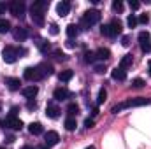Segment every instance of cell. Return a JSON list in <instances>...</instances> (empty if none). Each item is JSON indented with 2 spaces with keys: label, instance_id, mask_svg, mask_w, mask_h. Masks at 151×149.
<instances>
[{
  "label": "cell",
  "instance_id": "6da1fadb",
  "mask_svg": "<svg viewBox=\"0 0 151 149\" xmlns=\"http://www.w3.org/2000/svg\"><path fill=\"white\" fill-rule=\"evenodd\" d=\"M151 104V98H146V97H137V98H130L127 102H121V104H116L111 112L113 114H118L119 111L123 109H128V107H142V105H150Z\"/></svg>",
  "mask_w": 151,
  "mask_h": 149
},
{
  "label": "cell",
  "instance_id": "7a4b0ae2",
  "mask_svg": "<svg viewBox=\"0 0 151 149\" xmlns=\"http://www.w3.org/2000/svg\"><path fill=\"white\" fill-rule=\"evenodd\" d=\"M100 12L97 11V9H90V11H86L84 14H83V21H81V25L84 27V28H90L91 25H95V23H99L100 21Z\"/></svg>",
  "mask_w": 151,
  "mask_h": 149
},
{
  "label": "cell",
  "instance_id": "3957f363",
  "mask_svg": "<svg viewBox=\"0 0 151 149\" xmlns=\"http://www.w3.org/2000/svg\"><path fill=\"white\" fill-rule=\"evenodd\" d=\"M25 9H27V5H25V2H21V0H14V2L9 4V11H11V14L16 16V18H23V16H25Z\"/></svg>",
  "mask_w": 151,
  "mask_h": 149
},
{
  "label": "cell",
  "instance_id": "277c9868",
  "mask_svg": "<svg viewBox=\"0 0 151 149\" xmlns=\"http://www.w3.org/2000/svg\"><path fill=\"white\" fill-rule=\"evenodd\" d=\"M2 58L5 63H14L18 60V47H12V46H5L4 51H2Z\"/></svg>",
  "mask_w": 151,
  "mask_h": 149
},
{
  "label": "cell",
  "instance_id": "5b68a950",
  "mask_svg": "<svg viewBox=\"0 0 151 149\" xmlns=\"http://www.w3.org/2000/svg\"><path fill=\"white\" fill-rule=\"evenodd\" d=\"M139 44H141V49L144 53H150L151 51V35L148 32H141L139 34Z\"/></svg>",
  "mask_w": 151,
  "mask_h": 149
},
{
  "label": "cell",
  "instance_id": "8992f818",
  "mask_svg": "<svg viewBox=\"0 0 151 149\" xmlns=\"http://www.w3.org/2000/svg\"><path fill=\"white\" fill-rule=\"evenodd\" d=\"M23 75H25V79H27V81H39V79L42 77L37 67H27V69H25V72H23Z\"/></svg>",
  "mask_w": 151,
  "mask_h": 149
},
{
  "label": "cell",
  "instance_id": "52a82bcc",
  "mask_svg": "<svg viewBox=\"0 0 151 149\" xmlns=\"http://www.w3.org/2000/svg\"><path fill=\"white\" fill-rule=\"evenodd\" d=\"M0 123L9 126V128H12V130H21L23 128V121L19 117H7L5 121H0Z\"/></svg>",
  "mask_w": 151,
  "mask_h": 149
},
{
  "label": "cell",
  "instance_id": "ba28073f",
  "mask_svg": "<svg viewBox=\"0 0 151 149\" xmlns=\"http://www.w3.org/2000/svg\"><path fill=\"white\" fill-rule=\"evenodd\" d=\"M58 140H60V135H58L56 132H53V130H49V132L44 135V142H46V146H47V148L56 146V144H58Z\"/></svg>",
  "mask_w": 151,
  "mask_h": 149
},
{
  "label": "cell",
  "instance_id": "9c48e42d",
  "mask_svg": "<svg viewBox=\"0 0 151 149\" xmlns=\"http://www.w3.org/2000/svg\"><path fill=\"white\" fill-rule=\"evenodd\" d=\"M109 30H111V37L119 35V34H121V30H123V25H121V21H119V19H113V21L109 23Z\"/></svg>",
  "mask_w": 151,
  "mask_h": 149
},
{
  "label": "cell",
  "instance_id": "30bf717a",
  "mask_svg": "<svg viewBox=\"0 0 151 149\" xmlns=\"http://www.w3.org/2000/svg\"><path fill=\"white\" fill-rule=\"evenodd\" d=\"M53 97H55V100L62 102V100H67V98L70 97V93H69V90H67V88H56V90H55V93H53Z\"/></svg>",
  "mask_w": 151,
  "mask_h": 149
},
{
  "label": "cell",
  "instance_id": "8fae6325",
  "mask_svg": "<svg viewBox=\"0 0 151 149\" xmlns=\"http://www.w3.org/2000/svg\"><path fill=\"white\" fill-rule=\"evenodd\" d=\"M5 84H7V88L11 91H18L19 86H21V81L18 77H5Z\"/></svg>",
  "mask_w": 151,
  "mask_h": 149
},
{
  "label": "cell",
  "instance_id": "7c38bea8",
  "mask_svg": "<svg viewBox=\"0 0 151 149\" xmlns=\"http://www.w3.org/2000/svg\"><path fill=\"white\" fill-rule=\"evenodd\" d=\"M47 0H37V2H34L32 4V7H30V11H35V12H42L44 14V11L47 9Z\"/></svg>",
  "mask_w": 151,
  "mask_h": 149
},
{
  "label": "cell",
  "instance_id": "4fadbf2b",
  "mask_svg": "<svg viewBox=\"0 0 151 149\" xmlns=\"http://www.w3.org/2000/svg\"><path fill=\"white\" fill-rule=\"evenodd\" d=\"M12 35H14V39L16 40H19V42H23L25 39H27V30L23 28V27H16V28H12Z\"/></svg>",
  "mask_w": 151,
  "mask_h": 149
},
{
  "label": "cell",
  "instance_id": "5bb4252c",
  "mask_svg": "<svg viewBox=\"0 0 151 149\" xmlns=\"http://www.w3.org/2000/svg\"><path fill=\"white\" fill-rule=\"evenodd\" d=\"M30 18H32V23H34V25H37V27H44V14H42V12L30 11Z\"/></svg>",
  "mask_w": 151,
  "mask_h": 149
},
{
  "label": "cell",
  "instance_id": "9a60e30c",
  "mask_svg": "<svg viewBox=\"0 0 151 149\" xmlns=\"http://www.w3.org/2000/svg\"><path fill=\"white\" fill-rule=\"evenodd\" d=\"M69 11H70V4L69 2H60L58 5H56V12H58V16H67L69 14Z\"/></svg>",
  "mask_w": 151,
  "mask_h": 149
},
{
  "label": "cell",
  "instance_id": "2e32d148",
  "mask_svg": "<svg viewBox=\"0 0 151 149\" xmlns=\"http://www.w3.org/2000/svg\"><path fill=\"white\" fill-rule=\"evenodd\" d=\"M37 69H39V72H40L42 77H44V75H53V72H55L53 65H49V63H40Z\"/></svg>",
  "mask_w": 151,
  "mask_h": 149
},
{
  "label": "cell",
  "instance_id": "e0dca14e",
  "mask_svg": "<svg viewBox=\"0 0 151 149\" xmlns=\"http://www.w3.org/2000/svg\"><path fill=\"white\" fill-rule=\"evenodd\" d=\"M46 114H47L51 119H56V117L60 116V109H58L55 104H47V107H46Z\"/></svg>",
  "mask_w": 151,
  "mask_h": 149
},
{
  "label": "cell",
  "instance_id": "ac0fdd59",
  "mask_svg": "<svg viewBox=\"0 0 151 149\" xmlns=\"http://www.w3.org/2000/svg\"><path fill=\"white\" fill-rule=\"evenodd\" d=\"M37 93H39V88H37V86H34V84H32V86H27V88H23V95H25L28 100H32V98H34Z\"/></svg>",
  "mask_w": 151,
  "mask_h": 149
},
{
  "label": "cell",
  "instance_id": "d6986e66",
  "mask_svg": "<svg viewBox=\"0 0 151 149\" xmlns=\"http://www.w3.org/2000/svg\"><path fill=\"white\" fill-rule=\"evenodd\" d=\"M95 56H97L99 60H109V58H111V51H109L107 47H99V49L95 51Z\"/></svg>",
  "mask_w": 151,
  "mask_h": 149
},
{
  "label": "cell",
  "instance_id": "ffe728a7",
  "mask_svg": "<svg viewBox=\"0 0 151 149\" xmlns=\"http://www.w3.org/2000/svg\"><path fill=\"white\" fill-rule=\"evenodd\" d=\"M111 75H113L114 81H125V79H127V72H125L123 69H119V67H116L113 72H111Z\"/></svg>",
  "mask_w": 151,
  "mask_h": 149
},
{
  "label": "cell",
  "instance_id": "44dd1931",
  "mask_svg": "<svg viewBox=\"0 0 151 149\" xmlns=\"http://www.w3.org/2000/svg\"><path fill=\"white\" fill-rule=\"evenodd\" d=\"M134 63V58H132V54H125L123 58H121V62H119V69H128L130 65Z\"/></svg>",
  "mask_w": 151,
  "mask_h": 149
},
{
  "label": "cell",
  "instance_id": "7402d4cb",
  "mask_svg": "<svg viewBox=\"0 0 151 149\" xmlns=\"http://www.w3.org/2000/svg\"><path fill=\"white\" fill-rule=\"evenodd\" d=\"M28 132H30L32 135H40V133H42V125H40V123H30Z\"/></svg>",
  "mask_w": 151,
  "mask_h": 149
},
{
  "label": "cell",
  "instance_id": "603a6c76",
  "mask_svg": "<svg viewBox=\"0 0 151 149\" xmlns=\"http://www.w3.org/2000/svg\"><path fill=\"white\" fill-rule=\"evenodd\" d=\"M77 34H79V27L74 25V23H70V25L67 27V35H69V39L77 37Z\"/></svg>",
  "mask_w": 151,
  "mask_h": 149
},
{
  "label": "cell",
  "instance_id": "cb8c5ba5",
  "mask_svg": "<svg viewBox=\"0 0 151 149\" xmlns=\"http://www.w3.org/2000/svg\"><path fill=\"white\" fill-rule=\"evenodd\" d=\"M72 77H74V72H72V70H62L60 75H58V79H60L62 82H67V81H70Z\"/></svg>",
  "mask_w": 151,
  "mask_h": 149
},
{
  "label": "cell",
  "instance_id": "d4e9b609",
  "mask_svg": "<svg viewBox=\"0 0 151 149\" xmlns=\"http://www.w3.org/2000/svg\"><path fill=\"white\" fill-rule=\"evenodd\" d=\"M11 30V23L4 18H0V34H7Z\"/></svg>",
  "mask_w": 151,
  "mask_h": 149
},
{
  "label": "cell",
  "instance_id": "484cf974",
  "mask_svg": "<svg viewBox=\"0 0 151 149\" xmlns=\"http://www.w3.org/2000/svg\"><path fill=\"white\" fill-rule=\"evenodd\" d=\"M67 114H69V117H74L79 114V105H76V104H69V107H67Z\"/></svg>",
  "mask_w": 151,
  "mask_h": 149
},
{
  "label": "cell",
  "instance_id": "4316f807",
  "mask_svg": "<svg viewBox=\"0 0 151 149\" xmlns=\"http://www.w3.org/2000/svg\"><path fill=\"white\" fill-rule=\"evenodd\" d=\"M76 126H77V123H76L74 117H67V119H65V128H67L69 132H74Z\"/></svg>",
  "mask_w": 151,
  "mask_h": 149
},
{
  "label": "cell",
  "instance_id": "83f0119b",
  "mask_svg": "<svg viewBox=\"0 0 151 149\" xmlns=\"http://www.w3.org/2000/svg\"><path fill=\"white\" fill-rule=\"evenodd\" d=\"M106 100H107V91H106V90L102 88V90L99 91V98H97V104H99V105H102V104H104Z\"/></svg>",
  "mask_w": 151,
  "mask_h": 149
},
{
  "label": "cell",
  "instance_id": "f1b7e54d",
  "mask_svg": "<svg viewBox=\"0 0 151 149\" xmlns=\"http://www.w3.org/2000/svg\"><path fill=\"white\" fill-rule=\"evenodd\" d=\"M95 58H97V56H95L93 51H84V62H86V63H93Z\"/></svg>",
  "mask_w": 151,
  "mask_h": 149
},
{
  "label": "cell",
  "instance_id": "f546056e",
  "mask_svg": "<svg viewBox=\"0 0 151 149\" xmlns=\"http://www.w3.org/2000/svg\"><path fill=\"white\" fill-rule=\"evenodd\" d=\"M113 9L116 11V12H121V11H123V4H121L119 0H114L113 2Z\"/></svg>",
  "mask_w": 151,
  "mask_h": 149
},
{
  "label": "cell",
  "instance_id": "4dcf8cb0",
  "mask_svg": "<svg viewBox=\"0 0 151 149\" xmlns=\"http://www.w3.org/2000/svg\"><path fill=\"white\" fill-rule=\"evenodd\" d=\"M137 23L148 25V23H150V16H148V14H141V16H139V19H137Z\"/></svg>",
  "mask_w": 151,
  "mask_h": 149
},
{
  "label": "cell",
  "instance_id": "1f68e13d",
  "mask_svg": "<svg viewBox=\"0 0 151 149\" xmlns=\"http://www.w3.org/2000/svg\"><path fill=\"white\" fill-rule=\"evenodd\" d=\"M127 23H128V27H130V28H134V27L137 25V18H135V16L132 14V16H128V19H127Z\"/></svg>",
  "mask_w": 151,
  "mask_h": 149
},
{
  "label": "cell",
  "instance_id": "d6a6232c",
  "mask_svg": "<svg viewBox=\"0 0 151 149\" xmlns=\"http://www.w3.org/2000/svg\"><path fill=\"white\" fill-rule=\"evenodd\" d=\"M100 34H102V35H107V37H111V30H109V25H102V27H100Z\"/></svg>",
  "mask_w": 151,
  "mask_h": 149
},
{
  "label": "cell",
  "instance_id": "836d02e7",
  "mask_svg": "<svg viewBox=\"0 0 151 149\" xmlns=\"http://www.w3.org/2000/svg\"><path fill=\"white\" fill-rule=\"evenodd\" d=\"M144 84H146V82H144L142 79H134V81H132V88H142Z\"/></svg>",
  "mask_w": 151,
  "mask_h": 149
},
{
  "label": "cell",
  "instance_id": "e575fe53",
  "mask_svg": "<svg viewBox=\"0 0 151 149\" xmlns=\"http://www.w3.org/2000/svg\"><path fill=\"white\" fill-rule=\"evenodd\" d=\"M91 126H95V119H93V117L84 119V128H91Z\"/></svg>",
  "mask_w": 151,
  "mask_h": 149
},
{
  "label": "cell",
  "instance_id": "d590c367",
  "mask_svg": "<svg viewBox=\"0 0 151 149\" xmlns=\"http://www.w3.org/2000/svg\"><path fill=\"white\" fill-rule=\"evenodd\" d=\"M128 5H130V9H134V11H137V9L141 7V4H139L137 0H130V2H128Z\"/></svg>",
  "mask_w": 151,
  "mask_h": 149
},
{
  "label": "cell",
  "instance_id": "8d00e7d4",
  "mask_svg": "<svg viewBox=\"0 0 151 149\" xmlns=\"http://www.w3.org/2000/svg\"><path fill=\"white\" fill-rule=\"evenodd\" d=\"M55 56H56V60H60V62L67 60V58H65V54H63V53H62L60 49H56V51H55Z\"/></svg>",
  "mask_w": 151,
  "mask_h": 149
},
{
  "label": "cell",
  "instance_id": "74e56055",
  "mask_svg": "<svg viewBox=\"0 0 151 149\" xmlns=\"http://www.w3.org/2000/svg\"><path fill=\"white\" fill-rule=\"evenodd\" d=\"M95 72H97V74H104V72H106V65H104V63L95 65Z\"/></svg>",
  "mask_w": 151,
  "mask_h": 149
},
{
  "label": "cell",
  "instance_id": "f35d334b",
  "mask_svg": "<svg viewBox=\"0 0 151 149\" xmlns=\"http://www.w3.org/2000/svg\"><path fill=\"white\" fill-rule=\"evenodd\" d=\"M49 34H51V35H58V25L53 23V25L49 27Z\"/></svg>",
  "mask_w": 151,
  "mask_h": 149
},
{
  "label": "cell",
  "instance_id": "ab89813d",
  "mask_svg": "<svg viewBox=\"0 0 151 149\" xmlns=\"http://www.w3.org/2000/svg\"><path fill=\"white\" fill-rule=\"evenodd\" d=\"M130 40H132V37H130V35H125V37L121 39V44L127 47V46H130Z\"/></svg>",
  "mask_w": 151,
  "mask_h": 149
},
{
  "label": "cell",
  "instance_id": "60d3db41",
  "mask_svg": "<svg viewBox=\"0 0 151 149\" xmlns=\"http://www.w3.org/2000/svg\"><path fill=\"white\" fill-rule=\"evenodd\" d=\"M27 107H28V111H34V109L37 107V102H35V100H28V104H27Z\"/></svg>",
  "mask_w": 151,
  "mask_h": 149
},
{
  "label": "cell",
  "instance_id": "b9f144b4",
  "mask_svg": "<svg viewBox=\"0 0 151 149\" xmlns=\"http://www.w3.org/2000/svg\"><path fill=\"white\" fill-rule=\"evenodd\" d=\"M18 111H19V107H18V105H14V107L11 109V112H9V117H16V114H18Z\"/></svg>",
  "mask_w": 151,
  "mask_h": 149
},
{
  "label": "cell",
  "instance_id": "7bdbcfd3",
  "mask_svg": "<svg viewBox=\"0 0 151 149\" xmlns=\"http://www.w3.org/2000/svg\"><path fill=\"white\" fill-rule=\"evenodd\" d=\"M40 51H42V53H47V51H49V42H42V44H40Z\"/></svg>",
  "mask_w": 151,
  "mask_h": 149
},
{
  "label": "cell",
  "instance_id": "ee69618b",
  "mask_svg": "<svg viewBox=\"0 0 151 149\" xmlns=\"http://www.w3.org/2000/svg\"><path fill=\"white\" fill-rule=\"evenodd\" d=\"M9 9V5L5 2H0V14H5V11Z\"/></svg>",
  "mask_w": 151,
  "mask_h": 149
},
{
  "label": "cell",
  "instance_id": "f6af8a7d",
  "mask_svg": "<svg viewBox=\"0 0 151 149\" xmlns=\"http://www.w3.org/2000/svg\"><path fill=\"white\" fill-rule=\"evenodd\" d=\"M97 114H99V109H97V107H93V112H91V116H97Z\"/></svg>",
  "mask_w": 151,
  "mask_h": 149
},
{
  "label": "cell",
  "instance_id": "bcb514c9",
  "mask_svg": "<svg viewBox=\"0 0 151 149\" xmlns=\"http://www.w3.org/2000/svg\"><path fill=\"white\" fill-rule=\"evenodd\" d=\"M23 149H34V148H32V146H25Z\"/></svg>",
  "mask_w": 151,
  "mask_h": 149
},
{
  "label": "cell",
  "instance_id": "7dc6e473",
  "mask_svg": "<svg viewBox=\"0 0 151 149\" xmlns=\"http://www.w3.org/2000/svg\"><path fill=\"white\" fill-rule=\"evenodd\" d=\"M40 149H49V148H47V146H42V148H40Z\"/></svg>",
  "mask_w": 151,
  "mask_h": 149
},
{
  "label": "cell",
  "instance_id": "c3c4849f",
  "mask_svg": "<svg viewBox=\"0 0 151 149\" xmlns=\"http://www.w3.org/2000/svg\"><path fill=\"white\" fill-rule=\"evenodd\" d=\"M150 75H151V62H150Z\"/></svg>",
  "mask_w": 151,
  "mask_h": 149
},
{
  "label": "cell",
  "instance_id": "681fc988",
  "mask_svg": "<svg viewBox=\"0 0 151 149\" xmlns=\"http://www.w3.org/2000/svg\"><path fill=\"white\" fill-rule=\"evenodd\" d=\"M86 149H95V148H93V146H90V148H86Z\"/></svg>",
  "mask_w": 151,
  "mask_h": 149
},
{
  "label": "cell",
  "instance_id": "f907efd6",
  "mask_svg": "<svg viewBox=\"0 0 151 149\" xmlns=\"http://www.w3.org/2000/svg\"><path fill=\"white\" fill-rule=\"evenodd\" d=\"M0 149H5V148H0Z\"/></svg>",
  "mask_w": 151,
  "mask_h": 149
},
{
  "label": "cell",
  "instance_id": "816d5d0a",
  "mask_svg": "<svg viewBox=\"0 0 151 149\" xmlns=\"http://www.w3.org/2000/svg\"><path fill=\"white\" fill-rule=\"evenodd\" d=\"M0 109H2V105H0Z\"/></svg>",
  "mask_w": 151,
  "mask_h": 149
}]
</instances>
